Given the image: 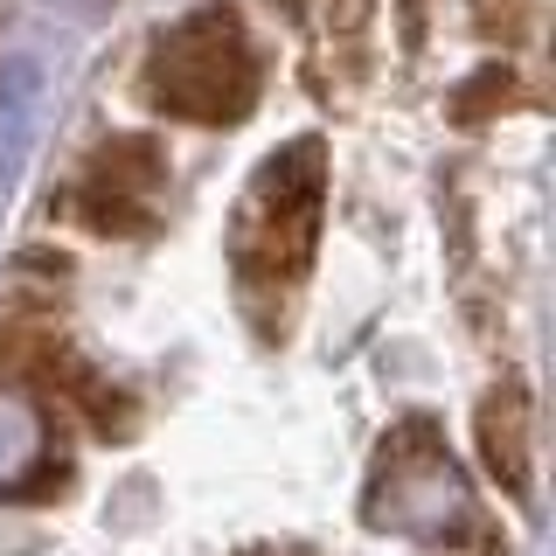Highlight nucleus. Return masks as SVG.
Masks as SVG:
<instances>
[{
	"label": "nucleus",
	"mask_w": 556,
	"mask_h": 556,
	"mask_svg": "<svg viewBox=\"0 0 556 556\" xmlns=\"http://www.w3.org/2000/svg\"><path fill=\"white\" fill-rule=\"evenodd\" d=\"M56 459V439H49V417L28 390H8L0 382V494H22L49 473Z\"/></svg>",
	"instance_id": "4"
},
{
	"label": "nucleus",
	"mask_w": 556,
	"mask_h": 556,
	"mask_svg": "<svg viewBox=\"0 0 556 556\" xmlns=\"http://www.w3.org/2000/svg\"><path fill=\"white\" fill-rule=\"evenodd\" d=\"M147 91L161 112L195 118V126H230L257 104V49L237 14L195 8L174 22L147 56Z\"/></svg>",
	"instance_id": "1"
},
{
	"label": "nucleus",
	"mask_w": 556,
	"mask_h": 556,
	"mask_svg": "<svg viewBox=\"0 0 556 556\" xmlns=\"http://www.w3.org/2000/svg\"><path fill=\"white\" fill-rule=\"evenodd\" d=\"M369 515L396 521V529H410V535H445V529H466V521H473V494H466L459 466H452L425 431H410V439L382 459Z\"/></svg>",
	"instance_id": "3"
},
{
	"label": "nucleus",
	"mask_w": 556,
	"mask_h": 556,
	"mask_svg": "<svg viewBox=\"0 0 556 556\" xmlns=\"http://www.w3.org/2000/svg\"><path fill=\"white\" fill-rule=\"evenodd\" d=\"M313 230H320V147L300 139L286 161H271L243 195V223H237V257L243 271L257 265H286L300 271L313 257Z\"/></svg>",
	"instance_id": "2"
}]
</instances>
